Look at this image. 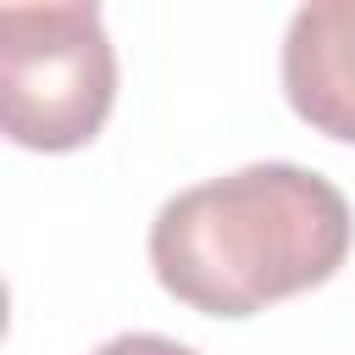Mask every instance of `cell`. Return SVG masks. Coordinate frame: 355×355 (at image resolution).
<instances>
[{"mask_svg": "<svg viewBox=\"0 0 355 355\" xmlns=\"http://www.w3.org/2000/svg\"><path fill=\"white\" fill-rule=\"evenodd\" d=\"M349 200L311 166L255 161L172 194L150 222V266L205 316H255L327 283L349 255Z\"/></svg>", "mask_w": 355, "mask_h": 355, "instance_id": "1", "label": "cell"}, {"mask_svg": "<svg viewBox=\"0 0 355 355\" xmlns=\"http://www.w3.org/2000/svg\"><path fill=\"white\" fill-rule=\"evenodd\" d=\"M116 100V55L94 0L0 6V122L28 150L89 144Z\"/></svg>", "mask_w": 355, "mask_h": 355, "instance_id": "2", "label": "cell"}, {"mask_svg": "<svg viewBox=\"0 0 355 355\" xmlns=\"http://www.w3.org/2000/svg\"><path fill=\"white\" fill-rule=\"evenodd\" d=\"M283 94L300 122L355 144V0H311L288 17Z\"/></svg>", "mask_w": 355, "mask_h": 355, "instance_id": "3", "label": "cell"}, {"mask_svg": "<svg viewBox=\"0 0 355 355\" xmlns=\"http://www.w3.org/2000/svg\"><path fill=\"white\" fill-rule=\"evenodd\" d=\"M94 355H194V349L178 344V338H161V333H116Z\"/></svg>", "mask_w": 355, "mask_h": 355, "instance_id": "4", "label": "cell"}]
</instances>
